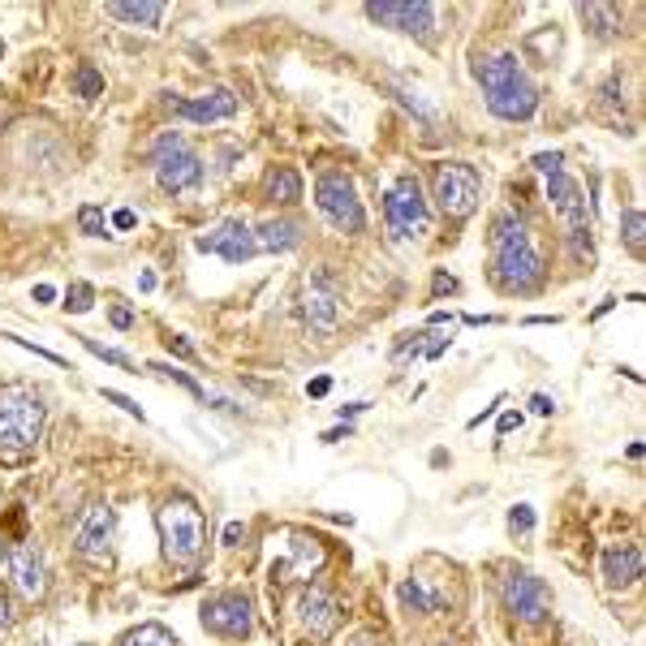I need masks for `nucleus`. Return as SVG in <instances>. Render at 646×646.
Masks as SVG:
<instances>
[{"label": "nucleus", "instance_id": "1", "mask_svg": "<svg viewBox=\"0 0 646 646\" xmlns=\"http://www.w3.org/2000/svg\"><path fill=\"white\" fill-rule=\"evenodd\" d=\"M492 281L509 294H531L543 281V254L526 220H518L513 212L492 224Z\"/></svg>", "mask_w": 646, "mask_h": 646}, {"label": "nucleus", "instance_id": "2", "mask_svg": "<svg viewBox=\"0 0 646 646\" xmlns=\"http://www.w3.org/2000/svg\"><path fill=\"white\" fill-rule=\"evenodd\" d=\"M474 78H479V87H483V96H487V108H492L496 116H505V121H526V116H535L538 91H535V83L526 78L522 61H518L513 52L479 57V61H474Z\"/></svg>", "mask_w": 646, "mask_h": 646}, {"label": "nucleus", "instance_id": "3", "mask_svg": "<svg viewBox=\"0 0 646 646\" xmlns=\"http://www.w3.org/2000/svg\"><path fill=\"white\" fill-rule=\"evenodd\" d=\"M156 526H160V543H164V560L177 564V569H195L208 551V518L195 500L186 496H173L160 505L156 513Z\"/></svg>", "mask_w": 646, "mask_h": 646}, {"label": "nucleus", "instance_id": "4", "mask_svg": "<svg viewBox=\"0 0 646 646\" xmlns=\"http://www.w3.org/2000/svg\"><path fill=\"white\" fill-rule=\"evenodd\" d=\"M44 435V401L30 388H0V457L22 461Z\"/></svg>", "mask_w": 646, "mask_h": 646}, {"label": "nucleus", "instance_id": "5", "mask_svg": "<svg viewBox=\"0 0 646 646\" xmlns=\"http://www.w3.org/2000/svg\"><path fill=\"white\" fill-rule=\"evenodd\" d=\"M547 203H551V212L560 215V224H564V237H569L573 259H577V263H595V246H591L595 220H591V203H586L582 186H577L564 169L547 177Z\"/></svg>", "mask_w": 646, "mask_h": 646}, {"label": "nucleus", "instance_id": "6", "mask_svg": "<svg viewBox=\"0 0 646 646\" xmlns=\"http://www.w3.org/2000/svg\"><path fill=\"white\" fill-rule=\"evenodd\" d=\"M151 164H156V182L169 195H190L203 186V160L195 156V147L182 134H164L151 147Z\"/></svg>", "mask_w": 646, "mask_h": 646}, {"label": "nucleus", "instance_id": "7", "mask_svg": "<svg viewBox=\"0 0 646 646\" xmlns=\"http://www.w3.org/2000/svg\"><path fill=\"white\" fill-rule=\"evenodd\" d=\"M384 220H388V233L397 241H419L423 233L431 228V212H427V199H423V186L419 177H397L388 199H384Z\"/></svg>", "mask_w": 646, "mask_h": 646}, {"label": "nucleus", "instance_id": "8", "mask_svg": "<svg viewBox=\"0 0 646 646\" xmlns=\"http://www.w3.org/2000/svg\"><path fill=\"white\" fill-rule=\"evenodd\" d=\"M479 195H483V182H479V169L474 164L448 160V164L435 169V203H439L444 215L465 220V215L479 208Z\"/></svg>", "mask_w": 646, "mask_h": 646}, {"label": "nucleus", "instance_id": "9", "mask_svg": "<svg viewBox=\"0 0 646 646\" xmlns=\"http://www.w3.org/2000/svg\"><path fill=\"white\" fill-rule=\"evenodd\" d=\"M315 203H320L323 220L340 233H362L367 228V212H362V199L353 190V182L345 173H327L315 182Z\"/></svg>", "mask_w": 646, "mask_h": 646}, {"label": "nucleus", "instance_id": "10", "mask_svg": "<svg viewBox=\"0 0 646 646\" xmlns=\"http://www.w3.org/2000/svg\"><path fill=\"white\" fill-rule=\"evenodd\" d=\"M500 604H505V612H513L518 621L538 625V621L551 612V591H547L543 577L526 573V569H513V573L500 582Z\"/></svg>", "mask_w": 646, "mask_h": 646}, {"label": "nucleus", "instance_id": "11", "mask_svg": "<svg viewBox=\"0 0 646 646\" xmlns=\"http://www.w3.org/2000/svg\"><path fill=\"white\" fill-rule=\"evenodd\" d=\"M112 531H116V518H112V509H108L104 500L87 505L83 518L74 522V551L83 560H91V564H108V556H112Z\"/></svg>", "mask_w": 646, "mask_h": 646}, {"label": "nucleus", "instance_id": "12", "mask_svg": "<svg viewBox=\"0 0 646 646\" xmlns=\"http://www.w3.org/2000/svg\"><path fill=\"white\" fill-rule=\"evenodd\" d=\"M203 630L215 638H250L254 630V617H250V599L241 591H228V595H215L203 604Z\"/></svg>", "mask_w": 646, "mask_h": 646}, {"label": "nucleus", "instance_id": "13", "mask_svg": "<svg viewBox=\"0 0 646 646\" xmlns=\"http://www.w3.org/2000/svg\"><path fill=\"white\" fill-rule=\"evenodd\" d=\"M195 250L220 254L224 263H250L259 254V241H254V228L246 220H224V224H215L212 233L195 237Z\"/></svg>", "mask_w": 646, "mask_h": 646}, {"label": "nucleus", "instance_id": "14", "mask_svg": "<svg viewBox=\"0 0 646 646\" xmlns=\"http://www.w3.org/2000/svg\"><path fill=\"white\" fill-rule=\"evenodd\" d=\"M302 320L311 323V332H332L340 320V285L336 276L320 268L307 276V289H302Z\"/></svg>", "mask_w": 646, "mask_h": 646}, {"label": "nucleus", "instance_id": "15", "mask_svg": "<svg viewBox=\"0 0 646 646\" xmlns=\"http://www.w3.org/2000/svg\"><path fill=\"white\" fill-rule=\"evenodd\" d=\"M4 564H9V577L17 586L22 599H44L48 595V569H44V556L35 551V543H4L0 547Z\"/></svg>", "mask_w": 646, "mask_h": 646}, {"label": "nucleus", "instance_id": "16", "mask_svg": "<svg viewBox=\"0 0 646 646\" xmlns=\"http://www.w3.org/2000/svg\"><path fill=\"white\" fill-rule=\"evenodd\" d=\"M367 17L380 26L406 30V35H423V39L435 30V4L427 0H375V4H367Z\"/></svg>", "mask_w": 646, "mask_h": 646}, {"label": "nucleus", "instance_id": "17", "mask_svg": "<svg viewBox=\"0 0 646 646\" xmlns=\"http://www.w3.org/2000/svg\"><path fill=\"white\" fill-rule=\"evenodd\" d=\"M289 543H285V560H272V582H302V577H311V573H320L323 560H327V551H323L320 538L311 535H298V531H289Z\"/></svg>", "mask_w": 646, "mask_h": 646}, {"label": "nucleus", "instance_id": "18", "mask_svg": "<svg viewBox=\"0 0 646 646\" xmlns=\"http://www.w3.org/2000/svg\"><path fill=\"white\" fill-rule=\"evenodd\" d=\"M298 621H302V630H307L311 638H327V634L336 630V621H340L336 595L323 591V586H307V591L298 595Z\"/></svg>", "mask_w": 646, "mask_h": 646}, {"label": "nucleus", "instance_id": "19", "mask_svg": "<svg viewBox=\"0 0 646 646\" xmlns=\"http://www.w3.org/2000/svg\"><path fill=\"white\" fill-rule=\"evenodd\" d=\"M164 104L173 108L177 116H186V121H195V125H212V121H228L233 112H237V96L233 91H224V87H215L208 96H195V100H164Z\"/></svg>", "mask_w": 646, "mask_h": 646}, {"label": "nucleus", "instance_id": "20", "mask_svg": "<svg viewBox=\"0 0 646 646\" xmlns=\"http://www.w3.org/2000/svg\"><path fill=\"white\" fill-rule=\"evenodd\" d=\"M604 577H608V586H634L643 577V547H634V543L608 547L604 551Z\"/></svg>", "mask_w": 646, "mask_h": 646}, {"label": "nucleus", "instance_id": "21", "mask_svg": "<svg viewBox=\"0 0 646 646\" xmlns=\"http://www.w3.org/2000/svg\"><path fill=\"white\" fill-rule=\"evenodd\" d=\"M254 241H259V254L263 250L268 254H285V250H294L302 241V228L294 220H268V224L254 228Z\"/></svg>", "mask_w": 646, "mask_h": 646}, {"label": "nucleus", "instance_id": "22", "mask_svg": "<svg viewBox=\"0 0 646 646\" xmlns=\"http://www.w3.org/2000/svg\"><path fill=\"white\" fill-rule=\"evenodd\" d=\"M263 195L276 199V203H298V199H302V177H298V169H289V164L268 169V177H263Z\"/></svg>", "mask_w": 646, "mask_h": 646}, {"label": "nucleus", "instance_id": "23", "mask_svg": "<svg viewBox=\"0 0 646 646\" xmlns=\"http://www.w3.org/2000/svg\"><path fill=\"white\" fill-rule=\"evenodd\" d=\"M108 13L112 17H121V22H138V26H160V17H164V4L160 0H138V4H108Z\"/></svg>", "mask_w": 646, "mask_h": 646}, {"label": "nucleus", "instance_id": "24", "mask_svg": "<svg viewBox=\"0 0 646 646\" xmlns=\"http://www.w3.org/2000/svg\"><path fill=\"white\" fill-rule=\"evenodd\" d=\"M582 22L599 35V39H612V35H621V13L612 9V4H582Z\"/></svg>", "mask_w": 646, "mask_h": 646}, {"label": "nucleus", "instance_id": "25", "mask_svg": "<svg viewBox=\"0 0 646 646\" xmlns=\"http://www.w3.org/2000/svg\"><path fill=\"white\" fill-rule=\"evenodd\" d=\"M621 237H625V250L634 254V259H643V237H646V220L638 208H630V212L621 215Z\"/></svg>", "mask_w": 646, "mask_h": 646}, {"label": "nucleus", "instance_id": "26", "mask_svg": "<svg viewBox=\"0 0 646 646\" xmlns=\"http://www.w3.org/2000/svg\"><path fill=\"white\" fill-rule=\"evenodd\" d=\"M121 646H177V638L164 630V625H138V630H129L125 638H121Z\"/></svg>", "mask_w": 646, "mask_h": 646}, {"label": "nucleus", "instance_id": "27", "mask_svg": "<svg viewBox=\"0 0 646 646\" xmlns=\"http://www.w3.org/2000/svg\"><path fill=\"white\" fill-rule=\"evenodd\" d=\"M401 604H406V608H414V612H435V608H439V599L427 595V586H423L419 577L401 582Z\"/></svg>", "mask_w": 646, "mask_h": 646}, {"label": "nucleus", "instance_id": "28", "mask_svg": "<svg viewBox=\"0 0 646 646\" xmlns=\"http://www.w3.org/2000/svg\"><path fill=\"white\" fill-rule=\"evenodd\" d=\"M74 87H78V96H83V100H96V96H104V74H100V70H91V65H78Z\"/></svg>", "mask_w": 646, "mask_h": 646}, {"label": "nucleus", "instance_id": "29", "mask_svg": "<svg viewBox=\"0 0 646 646\" xmlns=\"http://www.w3.org/2000/svg\"><path fill=\"white\" fill-rule=\"evenodd\" d=\"M91 302H96V289H91L87 281H74V285H70V294H65V311L83 315V311H91Z\"/></svg>", "mask_w": 646, "mask_h": 646}, {"label": "nucleus", "instance_id": "30", "mask_svg": "<svg viewBox=\"0 0 646 646\" xmlns=\"http://www.w3.org/2000/svg\"><path fill=\"white\" fill-rule=\"evenodd\" d=\"M83 345L96 353V358H104V362H112V367H121V371H134V358L129 353H121V349H108V345H100L96 336H83Z\"/></svg>", "mask_w": 646, "mask_h": 646}, {"label": "nucleus", "instance_id": "31", "mask_svg": "<svg viewBox=\"0 0 646 646\" xmlns=\"http://www.w3.org/2000/svg\"><path fill=\"white\" fill-rule=\"evenodd\" d=\"M535 531V509L531 505H513L509 509V535H531Z\"/></svg>", "mask_w": 646, "mask_h": 646}, {"label": "nucleus", "instance_id": "32", "mask_svg": "<svg viewBox=\"0 0 646 646\" xmlns=\"http://www.w3.org/2000/svg\"><path fill=\"white\" fill-rule=\"evenodd\" d=\"M78 228H83V233H87V237H104V233H108L104 212H100V208H91V203H87V208H83V212H78Z\"/></svg>", "mask_w": 646, "mask_h": 646}, {"label": "nucleus", "instance_id": "33", "mask_svg": "<svg viewBox=\"0 0 646 646\" xmlns=\"http://www.w3.org/2000/svg\"><path fill=\"white\" fill-rule=\"evenodd\" d=\"M535 169L543 173V177H551V173L564 169V156H560V151H543V156H535Z\"/></svg>", "mask_w": 646, "mask_h": 646}, {"label": "nucleus", "instance_id": "34", "mask_svg": "<svg viewBox=\"0 0 646 646\" xmlns=\"http://www.w3.org/2000/svg\"><path fill=\"white\" fill-rule=\"evenodd\" d=\"M147 371H160V375H169V380H177V384H182L186 393H195V397H203V388H199V384H195L190 375H182V371H173V367H160V362H156V367H147Z\"/></svg>", "mask_w": 646, "mask_h": 646}, {"label": "nucleus", "instance_id": "35", "mask_svg": "<svg viewBox=\"0 0 646 646\" xmlns=\"http://www.w3.org/2000/svg\"><path fill=\"white\" fill-rule=\"evenodd\" d=\"M104 401H112V406H121V410H125L129 419H138V423H142V410H138V406H134V401H129L125 393H112V388H104Z\"/></svg>", "mask_w": 646, "mask_h": 646}, {"label": "nucleus", "instance_id": "36", "mask_svg": "<svg viewBox=\"0 0 646 646\" xmlns=\"http://www.w3.org/2000/svg\"><path fill=\"white\" fill-rule=\"evenodd\" d=\"M431 294H435V298H444V294H457V281H452V276H444V272H435V281H431Z\"/></svg>", "mask_w": 646, "mask_h": 646}, {"label": "nucleus", "instance_id": "37", "mask_svg": "<svg viewBox=\"0 0 646 646\" xmlns=\"http://www.w3.org/2000/svg\"><path fill=\"white\" fill-rule=\"evenodd\" d=\"M108 315H112V323H116L121 332H125V327H134V311H129V307H112Z\"/></svg>", "mask_w": 646, "mask_h": 646}, {"label": "nucleus", "instance_id": "38", "mask_svg": "<svg viewBox=\"0 0 646 646\" xmlns=\"http://www.w3.org/2000/svg\"><path fill=\"white\" fill-rule=\"evenodd\" d=\"M169 349H173L177 358H195V345H190V340H182V336H169Z\"/></svg>", "mask_w": 646, "mask_h": 646}, {"label": "nucleus", "instance_id": "39", "mask_svg": "<svg viewBox=\"0 0 646 646\" xmlns=\"http://www.w3.org/2000/svg\"><path fill=\"white\" fill-rule=\"evenodd\" d=\"M241 538H246V526H241V522H228V526H224V543H228V547H237Z\"/></svg>", "mask_w": 646, "mask_h": 646}, {"label": "nucleus", "instance_id": "40", "mask_svg": "<svg viewBox=\"0 0 646 646\" xmlns=\"http://www.w3.org/2000/svg\"><path fill=\"white\" fill-rule=\"evenodd\" d=\"M112 224H116V228H121V233H125V228H134V224H138V215L129 212V208H121V212L112 215Z\"/></svg>", "mask_w": 646, "mask_h": 646}, {"label": "nucleus", "instance_id": "41", "mask_svg": "<svg viewBox=\"0 0 646 646\" xmlns=\"http://www.w3.org/2000/svg\"><path fill=\"white\" fill-rule=\"evenodd\" d=\"M9 621H13V608H9V595L0 591V634L9 630Z\"/></svg>", "mask_w": 646, "mask_h": 646}, {"label": "nucleus", "instance_id": "42", "mask_svg": "<svg viewBox=\"0 0 646 646\" xmlns=\"http://www.w3.org/2000/svg\"><path fill=\"white\" fill-rule=\"evenodd\" d=\"M349 646H388V638H384V634H358Z\"/></svg>", "mask_w": 646, "mask_h": 646}, {"label": "nucleus", "instance_id": "43", "mask_svg": "<svg viewBox=\"0 0 646 646\" xmlns=\"http://www.w3.org/2000/svg\"><path fill=\"white\" fill-rule=\"evenodd\" d=\"M52 298H57V289H52V285H35V302H39V307H48Z\"/></svg>", "mask_w": 646, "mask_h": 646}, {"label": "nucleus", "instance_id": "44", "mask_svg": "<svg viewBox=\"0 0 646 646\" xmlns=\"http://www.w3.org/2000/svg\"><path fill=\"white\" fill-rule=\"evenodd\" d=\"M307 393H311V397H327V393H332V380H327V375H320V380H315Z\"/></svg>", "mask_w": 646, "mask_h": 646}, {"label": "nucleus", "instance_id": "45", "mask_svg": "<svg viewBox=\"0 0 646 646\" xmlns=\"http://www.w3.org/2000/svg\"><path fill=\"white\" fill-rule=\"evenodd\" d=\"M531 410H535V414H551L556 406H551V397H543V393H538L535 401H531Z\"/></svg>", "mask_w": 646, "mask_h": 646}, {"label": "nucleus", "instance_id": "46", "mask_svg": "<svg viewBox=\"0 0 646 646\" xmlns=\"http://www.w3.org/2000/svg\"><path fill=\"white\" fill-rule=\"evenodd\" d=\"M522 427V414H505L500 419V435H509V431H518Z\"/></svg>", "mask_w": 646, "mask_h": 646}, {"label": "nucleus", "instance_id": "47", "mask_svg": "<svg viewBox=\"0 0 646 646\" xmlns=\"http://www.w3.org/2000/svg\"><path fill=\"white\" fill-rule=\"evenodd\" d=\"M349 435H353V427H336L323 435V444H336V439H349Z\"/></svg>", "mask_w": 646, "mask_h": 646}, {"label": "nucleus", "instance_id": "48", "mask_svg": "<svg viewBox=\"0 0 646 646\" xmlns=\"http://www.w3.org/2000/svg\"><path fill=\"white\" fill-rule=\"evenodd\" d=\"M138 289H142V294H151V289H156V276H151V272H142V276H138Z\"/></svg>", "mask_w": 646, "mask_h": 646}, {"label": "nucleus", "instance_id": "49", "mask_svg": "<svg viewBox=\"0 0 646 646\" xmlns=\"http://www.w3.org/2000/svg\"><path fill=\"white\" fill-rule=\"evenodd\" d=\"M362 410H367V401H353V406H340V419H345V414H362Z\"/></svg>", "mask_w": 646, "mask_h": 646}, {"label": "nucleus", "instance_id": "50", "mask_svg": "<svg viewBox=\"0 0 646 646\" xmlns=\"http://www.w3.org/2000/svg\"><path fill=\"white\" fill-rule=\"evenodd\" d=\"M0 57H4V39H0Z\"/></svg>", "mask_w": 646, "mask_h": 646}]
</instances>
